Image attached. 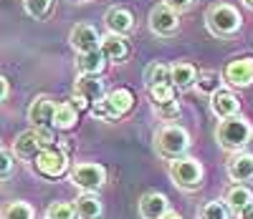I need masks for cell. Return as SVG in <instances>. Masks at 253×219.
I'll list each match as a JSON object with an SVG mask.
<instances>
[{"label": "cell", "instance_id": "obj_26", "mask_svg": "<svg viewBox=\"0 0 253 219\" xmlns=\"http://www.w3.org/2000/svg\"><path fill=\"white\" fill-rule=\"evenodd\" d=\"M195 86H198L200 94H210V96H213L215 91H220V73H215V71H203V73L198 76Z\"/></svg>", "mask_w": 253, "mask_h": 219}, {"label": "cell", "instance_id": "obj_33", "mask_svg": "<svg viewBox=\"0 0 253 219\" xmlns=\"http://www.w3.org/2000/svg\"><path fill=\"white\" fill-rule=\"evenodd\" d=\"M162 3L167 8H172L175 13H180V10H187L190 5H193V0H162Z\"/></svg>", "mask_w": 253, "mask_h": 219}, {"label": "cell", "instance_id": "obj_37", "mask_svg": "<svg viewBox=\"0 0 253 219\" xmlns=\"http://www.w3.org/2000/svg\"><path fill=\"white\" fill-rule=\"evenodd\" d=\"M162 219H182V217H180V214H175V212H167Z\"/></svg>", "mask_w": 253, "mask_h": 219}, {"label": "cell", "instance_id": "obj_25", "mask_svg": "<svg viewBox=\"0 0 253 219\" xmlns=\"http://www.w3.org/2000/svg\"><path fill=\"white\" fill-rule=\"evenodd\" d=\"M144 81H147V89L160 86V83H170V68L165 63H150L144 71Z\"/></svg>", "mask_w": 253, "mask_h": 219}, {"label": "cell", "instance_id": "obj_35", "mask_svg": "<svg viewBox=\"0 0 253 219\" xmlns=\"http://www.w3.org/2000/svg\"><path fill=\"white\" fill-rule=\"evenodd\" d=\"M238 219H253V202H251L248 207H243V209L238 212Z\"/></svg>", "mask_w": 253, "mask_h": 219}, {"label": "cell", "instance_id": "obj_16", "mask_svg": "<svg viewBox=\"0 0 253 219\" xmlns=\"http://www.w3.org/2000/svg\"><path fill=\"white\" fill-rule=\"evenodd\" d=\"M198 81V71L193 63H185V61H177L172 68H170V83L175 86L177 91H187L193 89Z\"/></svg>", "mask_w": 253, "mask_h": 219}, {"label": "cell", "instance_id": "obj_8", "mask_svg": "<svg viewBox=\"0 0 253 219\" xmlns=\"http://www.w3.org/2000/svg\"><path fill=\"white\" fill-rule=\"evenodd\" d=\"M177 26H180V18H177V13L172 8H167L165 3L152 8V13H150V28H152V33H157V35H172L177 31Z\"/></svg>", "mask_w": 253, "mask_h": 219}, {"label": "cell", "instance_id": "obj_34", "mask_svg": "<svg viewBox=\"0 0 253 219\" xmlns=\"http://www.w3.org/2000/svg\"><path fill=\"white\" fill-rule=\"evenodd\" d=\"M71 101H74V106L79 108V111H86V108H89V101H86V98H81V96H74Z\"/></svg>", "mask_w": 253, "mask_h": 219}, {"label": "cell", "instance_id": "obj_9", "mask_svg": "<svg viewBox=\"0 0 253 219\" xmlns=\"http://www.w3.org/2000/svg\"><path fill=\"white\" fill-rule=\"evenodd\" d=\"M223 78L230 86H238V89L251 86L253 83V58H236V61H230L225 73H223Z\"/></svg>", "mask_w": 253, "mask_h": 219}, {"label": "cell", "instance_id": "obj_14", "mask_svg": "<svg viewBox=\"0 0 253 219\" xmlns=\"http://www.w3.org/2000/svg\"><path fill=\"white\" fill-rule=\"evenodd\" d=\"M13 151H15V156H20V159H36L41 151H43V144H41L36 128L23 131V134L13 141Z\"/></svg>", "mask_w": 253, "mask_h": 219}, {"label": "cell", "instance_id": "obj_12", "mask_svg": "<svg viewBox=\"0 0 253 219\" xmlns=\"http://www.w3.org/2000/svg\"><path fill=\"white\" fill-rule=\"evenodd\" d=\"M71 46L79 51V53H89V51H99V43H101V38H99V33H96V28L94 26H86V23H79V26H74V31H71Z\"/></svg>", "mask_w": 253, "mask_h": 219}, {"label": "cell", "instance_id": "obj_5", "mask_svg": "<svg viewBox=\"0 0 253 219\" xmlns=\"http://www.w3.org/2000/svg\"><path fill=\"white\" fill-rule=\"evenodd\" d=\"M170 177L182 189H198L203 184V166L198 159L182 156V159H175L170 164Z\"/></svg>", "mask_w": 253, "mask_h": 219}, {"label": "cell", "instance_id": "obj_30", "mask_svg": "<svg viewBox=\"0 0 253 219\" xmlns=\"http://www.w3.org/2000/svg\"><path fill=\"white\" fill-rule=\"evenodd\" d=\"M51 8V0H26V13L31 18H43Z\"/></svg>", "mask_w": 253, "mask_h": 219}, {"label": "cell", "instance_id": "obj_10", "mask_svg": "<svg viewBox=\"0 0 253 219\" xmlns=\"http://www.w3.org/2000/svg\"><path fill=\"white\" fill-rule=\"evenodd\" d=\"M53 111L56 103L46 96H38L28 108V121L33 124V128H53Z\"/></svg>", "mask_w": 253, "mask_h": 219}, {"label": "cell", "instance_id": "obj_24", "mask_svg": "<svg viewBox=\"0 0 253 219\" xmlns=\"http://www.w3.org/2000/svg\"><path fill=\"white\" fill-rule=\"evenodd\" d=\"M0 219H36V212L28 202H10L3 207Z\"/></svg>", "mask_w": 253, "mask_h": 219}, {"label": "cell", "instance_id": "obj_22", "mask_svg": "<svg viewBox=\"0 0 253 219\" xmlns=\"http://www.w3.org/2000/svg\"><path fill=\"white\" fill-rule=\"evenodd\" d=\"M79 121V108L74 103H56V111H53V128L61 131H69L74 128Z\"/></svg>", "mask_w": 253, "mask_h": 219}, {"label": "cell", "instance_id": "obj_18", "mask_svg": "<svg viewBox=\"0 0 253 219\" xmlns=\"http://www.w3.org/2000/svg\"><path fill=\"white\" fill-rule=\"evenodd\" d=\"M228 177L238 184L251 182L253 179V154H236L228 161Z\"/></svg>", "mask_w": 253, "mask_h": 219}, {"label": "cell", "instance_id": "obj_31", "mask_svg": "<svg viewBox=\"0 0 253 219\" xmlns=\"http://www.w3.org/2000/svg\"><path fill=\"white\" fill-rule=\"evenodd\" d=\"M13 166H15L13 156L8 154V151H3V149H0V182L10 177V174H13Z\"/></svg>", "mask_w": 253, "mask_h": 219}, {"label": "cell", "instance_id": "obj_15", "mask_svg": "<svg viewBox=\"0 0 253 219\" xmlns=\"http://www.w3.org/2000/svg\"><path fill=\"white\" fill-rule=\"evenodd\" d=\"M74 96L86 98L89 103H99L104 98V81L96 76H79V81L74 86Z\"/></svg>", "mask_w": 253, "mask_h": 219}, {"label": "cell", "instance_id": "obj_38", "mask_svg": "<svg viewBox=\"0 0 253 219\" xmlns=\"http://www.w3.org/2000/svg\"><path fill=\"white\" fill-rule=\"evenodd\" d=\"M243 3H246L248 8H253V0H243Z\"/></svg>", "mask_w": 253, "mask_h": 219}, {"label": "cell", "instance_id": "obj_17", "mask_svg": "<svg viewBox=\"0 0 253 219\" xmlns=\"http://www.w3.org/2000/svg\"><path fill=\"white\" fill-rule=\"evenodd\" d=\"M104 20H107V28L114 35H126V33L134 28V15L126 10V8H109Z\"/></svg>", "mask_w": 253, "mask_h": 219}, {"label": "cell", "instance_id": "obj_19", "mask_svg": "<svg viewBox=\"0 0 253 219\" xmlns=\"http://www.w3.org/2000/svg\"><path fill=\"white\" fill-rule=\"evenodd\" d=\"M107 65V58H104L101 48L99 51H89V53H79L76 58V68L81 76H99Z\"/></svg>", "mask_w": 253, "mask_h": 219}, {"label": "cell", "instance_id": "obj_4", "mask_svg": "<svg viewBox=\"0 0 253 219\" xmlns=\"http://www.w3.org/2000/svg\"><path fill=\"white\" fill-rule=\"evenodd\" d=\"M134 106V94L129 89H114L112 94H107L99 103H94L91 114L96 119H104V121H112L117 116H124L129 108Z\"/></svg>", "mask_w": 253, "mask_h": 219}, {"label": "cell", "instance_id": "obj_21", "mask_svg": "<svg viewBox=\"0 0 253 219\" xmlns=\"http://www.w3.org/2000/svg\"><path fill=\"white\" fill-rule=\"evenodd\" d=\"M74 207H76L79 219H101V214H104L101 199H96L94 194H81Z\"/></svg>", "mask_w": 253, "mask_h": 219}, {"label": "cell", "instance_id": "obj_29", "mask_svg": "<svg viewBox=\"0 0 253 219\" xmlns=\"http://www.w3.org/2000/svg\"><path fill=\"white\" fill-rule=\"evenodd\" d=\"M228 204L223 202H208L200 212H198V219H228Z\"/></svg>", "mask_w": 253, "mask_h": 219}, {"label": "cell", "instance_id": "obj_6", "mask_svg": "<svg viewBox=\"0 0 253 219\" xmlns=\"http://www.w3.org/2000/svg\"><path fill=\"white\" fill-rule=\"evenodd\" d=\"M71 182L84 191H96V189L104 187V182H107V169L101 164H94V161L76 164L71 169Z\"/></svg>", "mask_w": 253, "mask_h": 219}, {"label": "cell", "instance_id": "obj_23", "mask_svg": "<svg viewBox=\"0 0 253 219\" xmlns=\"http://www.w3.org/2000/svg\"><path fill=\"white\" fill-rule=\"evenodd\" d=\"M253 202V191L246 187V184H236V187H230L228 194H225V204L233 209V212H241L243 207H248Z\"/></svg>", "mask_w": 253, "mask_h": 219}, {"label": "cell", "instance_id": "obj_32", "mask_svg": "<svg viewBox=\"0 0 253 219\" xmlns=\"http://www.w3.org/2000/svg\"><path fill=\"white\" fill-rule=\"evenodd\" d=\"M177 111H180V106H177V101H172V103H167V106H157V114H160L162 119H172V116H177Z\"/></svg>", "mask_w": 253, "mask_h": 219}, {"label": "cell", "instance_id": "obj_2", "mask_svg": "<svg viewBox=\"0 0 253 219\" xmlns=\"http://www.w3.org/2000/svg\"><path fill=\"white\" fill-rule=\"evenodd\" d=\"M253 136V126L246 116H230L223 119L215 128V141L223 149H243Z\"/></svg>", "mask_w": 253, "mask_h": 219}, {"label": "cell", "instance_id": "obj_3", "mask_svg": "<svg viewBox=\"0 0 253 219\" xmlns=\"http://www.w3.org/2000/svg\"><path fill=\"white\" fill-rule=\"evenodd\" d=\"M205 23H208V31L213 35L228 38V35L238 33V28H241V13L233 5H228V3H218V5H213L208 10Z\"/></svg>", "mask_w": 253, "mask_h": 219}, {"label": "cell", "instance_id": "obj_27", "mask_svg": "<svg viewBox=\"0 0 253 219\" xmlns=\"http://www.w3.org/2000/svg\"><path fill=\"white\" fill-rule=\"evenodd\" d=\"M150 96H152L155 108H157V106H167V103H172V101H175V86H172V83L152 86V89H150Z\"/></svg>", "mask_w": 253, "mask_h": 219}, {"label": "cell", "instance_id": "obj_28", "mask_svg": "<svg viewBox=\"0 0 253 219\" xmlns=\"http://www.w3.org/2000/svg\"><path fill=\"white\" fill-rule=\"evenodd\" d=\"M76 207L69 202H53L46 209V219H76Z\"/></svg>", "mask_w": 253, "mask_h": 219}, {"label": "cell", "instance_id": "obj_36", "mask_svg": "<svg viewBox=\"0 0 253 219\" xmlns=\"http://www.w3.org/2000/svg\"><path fill=\"white\" fill-rule=\"evenodd\" d=\"M8 91H10V89H8V81H5L3 76H0V101H5Z\"/></svg>", "mask_w": 253, "mask_h": 219}, {"label": "cell", "instance_id": "obj_1", "mask_svg": "<svg viewBox=\"0 0 253 219\" xmlns=\"http://www.w3.org/2000/svg\"><path fill=\"white\" fill-rule=\"evenodd\" d=\"M155 149L165 159H172V161L182 159L187 154V149H190V134L182 126H175V124L160 126L155 131Z\"/></svg>", "mask_w": 253, "mask_h": 219}, {"label": "cell", "instance_id": "obj_13", "mask_svg": "<svg viewBox=\"0 0 253 219\" xmlns=\"http://www.w3.org/2000/svg\"><path fill=\"white\" fill-rule=\"evenodd\" d=\"M210 108H213V114L223 121V119H230V116H238L241 101L230 94V91L220 89V91H215L213 96H210Z\"/></svg>", "mask_w": 253, "mask_h": 219}, {"label": "cell", "instance_id": "obj_7", "mask_svg": "<svg viewBox=\"0 0 253 219\" xmlns=\"http://www.w3.org/2000/svg\"><path fill=\"white\" fill-rule=\"evenodd\" d=\"M66 169H69V159H66V154H63V151H58V149H43V151L36 156V171L43 174V177H48V179L63 177V174H66Z\"/></svg>", "mask_w": 253, "mask_h": 219}, {"label": "cell", "instance_id": "obj_20", "mask_svg": "<svg viewBox=\"0 0 253 219\" xmlns=\"http://www.w3.org/2000/svg\"><path fill=\"white\" fill-rule=\"evenodd\" d=\"M101 53L107 61H114V63H122L126 58V53H129V48H126V40L124 35H107L101 38Z\"/></svg>", "mask_w": 253, "mask_h": 219}, {"label": "cell", "instance_id": "obj_11", "mask_svg": "<svg viewBox=\"0 0 253 219\" xmlns=\"http://www.w3.org/2000/svg\"><path fill=\"white\" fill-rule=\"evenodd\" d=\"M170 212V202L162 191H147L139 199V214L142 219H162Z\"/></svg>", "mask_w": 253, "mask_h": 219}]
</instances>
